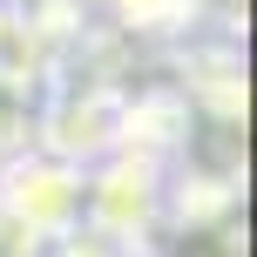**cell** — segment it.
Returning a JSON list of instances; mask_svg holds the SVG:
<instances>
[{
	"label": "cell",
	"mask_w": 257,
	"mask_h": 257,
	"mask_svg": "<svg viewBox=\"0 0 257 257\" xmlns=\"http://www.w3.org/2000/svg\"><path fill=\"white\" fill-rule=\"evenodd\" d=\"M81 190L88 169L48 149H21L14 163H0V230L21 244V257H41L68 230H81Z\"/></svg>",
	"instance_id": "1"
},
{
	"label": "cell",
	"mask_w": 257,
	"mask_h": 257,
	"mask_svg": "<svg viewBox=\"0 0 257 257\" xmlns=\"http://www.w3.org/2000/svg\"><path fill=\"white\" fill-rule=\"evenodd\" d=\"M163 183L169 163L142 149H115L102 163H88V190H81V230L102 237V244H122L136 257H149L156 223H163Z\"/></svg>",
	"instance_id": "2"
},
{
	"label": "cell",
	"mask_w": 257,
	"mask_h": 257,
	"mask_svg": "<svg viewBox=\"0 0 257 257\" xmlns=\"http://www.w3.org/2000/svg\"><path fill=\"white\" fill-rule=\"evenodd\" d=\"M34 122H41L34 81L14 75V68H0V163H14L21 149H34Z\"/></svg>",
	"instance_id": "3"
},
{
	"label": "cell",
	"mask_w": 257,
	"mask_h": 257,
	"mask_svg": "<svg viewBox=\"0 0 257 257\" xmlns=\"http://www.w3.org/2000/svg\"><path fill=\"white\" fill-rule=\"evenodd\" d=\"M128 27H149V34H176L183 21H190L196 0H115Z\"/></svg>",
	"instance_id": "4"
},
{
	"label": "cell",
	"mask_w": 257,
	"mask_h": 257,
	"mask_svg": "<svg viewBox=\"0 0 257 257\" xmlns=\"http://www.w3.org/2000/svg\"><path fill=\"white\" fill-rule=\"evenodd\" d=\"M41 257H136V250H122V244H102V237H88V230H68L61 244H48Z\"/></svg>",
	"instance_id": "5"
}]
</instances>
